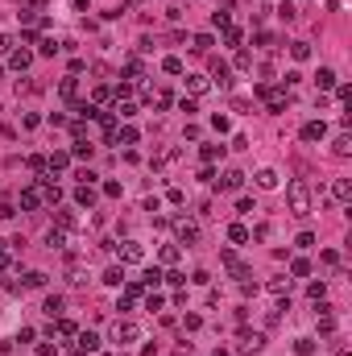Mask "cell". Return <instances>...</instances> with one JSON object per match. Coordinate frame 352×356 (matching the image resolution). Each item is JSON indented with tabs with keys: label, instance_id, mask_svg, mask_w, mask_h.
<instances>
[{
	"label": "cell",
	"instance_id": "cell-41",
	"mask_svg": "<svg viewBox=\"0 0 352 356\" xmlns=\"http://www.w3.org/2000/svg\"><path fill=\"white\" fill-rule=\"evenodd\" d=\"M54 352H58V344H42L38 348V356H54Z\"/></svg>",
	"mask_w": 352,
	"mask_h": 356
},
{
	"label": "cell",
	"instance_id": "cell-5",
	"mask_svg": "<svg viewBox=\"0 0 352 356\" xmlns=\"http://www.w3.org/2000/svg\"><path fill=\"white\" fill-rule=\"evenodd\" d=\"M328 137V124L323 120H307L303 124V141H323Z\"/></svg>",
	"mask_w": 352,
	"mask_h": 356
},
{
	"label": "cell",
	"instance_id": "cell-34",
	"mask_svg": "<svg viewBox=\"0 0 352 356\" xmlns=\"http://www.w3.org/2000/svg\"><path fill=\"white\" fill-rule=\"evenodd\" d=\"M58 332H62V336H79V327H75L71 319H62V323H58Z\"/></svg>",
	"mask_w": 352,
	"mask_h": 356
},
{
	"label": "cell",
	"instance_id": "cell-37",
	"mask_svg": "<svg viewBox=\"0 0 352 356\" xmlns=\"http://www.w3.org/2000/svg\"><path fill=\"white\" fill-rule=\"evenodd\" d=\"M178 108H182L186 116H195V112H199V104H195V100H186V95H182V104H178Z\"/></svg>",
	"mask_w": 352,
	"mask_h": 356
},
{
	"label": "cell",
	"instance_id": "cell-23",
	"mask_svg": "<svg viewBox=\"0 0 352 356\" xmlns=\"http://www.w3.org/2000/svg\"><path fill=\"white\" fill-rule=\"evenodd\" d=\"M29 62H34V54H29V50H17V54H13V71H25Z\"/></svg>",
	"mask_w": 352,
	"mask_h": 356
},
{
	"label": "cell",
	"instance_id": "cell-12",
	"mask_svg": "<svg viewBox=\"0 0 352 356\" xmlns=\"http://www.w3.org/2000/svg\"><path fill=\"white\" fill-rule=\"evenodd\" d=\"M186 87H191V95H203L211 83H207V75H186Z\"/></svg>",
	"mask_w": 352,
	"mask_h": 356
},
{
	"label": "cell",
	"instance_id": "cell-19",
	"mask_svg": "<svg viewBox=\"0 0 352 356\" xmlns=\"http://www.w3.org/2000/svg\"><path fill=\"white\" fill-rule=\"evenodd\" d=\"M62 244H67V236H62V228H50V232H46V249H62Z\"/></svg>",
	"mask_w": 352,
	"mask_h": 356
},
{
	"label": "cell",
	"instance_id": "cell-29",
	"mask_svg": "<svg viewBox=\"0 0 352 356\" xmlns=\"http://www.w3.org/2000/svg\"><path fill=\"white\" fill-rule=\"evenodd\" d=\"M79 203H83V207L95 203V190H91V186H79Z\"/></svg>",
	"mask_w": 352,
	"mask_h": 356
},
{
	"label": "cell",
	"instance_id": "cell-40",
	"mask_svg": "<svg viewBox=\"0 0 352 356\" xmlns=\"http://www.w3.org/2000/svg\"><path fill=\"white\" fill-rule=\"evenodd\" d=\"M290 269H294V273H299V278H307V273H311V261H294V265H290Z\"/></svg>",
	"mask_w": 352,
	"mask_h": 356
},
{
	"label": "cell",
	"instance_id": "cell-10",
	"mask_svg": "<svg viewBox=\"0 0 352 356\" xmlns=\"http://www.w3.org/2000/svg\"><path fill=\"white\" fill-rule=\"evenodd\" d=\"M332 153H336V157H348V153H352V137H348V133H336V141H332Z\"/></svg>",
	"mask_w": 352,
	"mask_h": 356
},
{
	"label": "cell",
	"instance_id": "cell-9",
	"mask_svg": "<svg viewBox=\"0 0 352 356\" xmlns=\"http://www.w3.org/2000/svg\"><path fill=\"white\" fill-rule=\"evenodd\" d=\"M269 294H278V298H286V294H290V278H286V273H278V278H269Z\"/></svg>",
	"mask_w": 352,
	"mask_h": 356
},
{
	"label": "cell",
	"instance_id": "cell-2",
	"mask_svg": "<svg viewBox=\"0 0 352 356\" xmlns=\"http://www.w3.org/2000/svg\"><path fill=\"white\" fill-rule=\"evenodd\" d=\"M174 236H178V244H199V224L186 220V215H178L174 220Z\"/></svg>",
	"mask_w": 352,
	"mask_h": 356
},
{
	"label": "cell",
	"instance_id": "cell-8",
	"mask_svg": "<svg viewBox=\"0 0 352 356\" xmlns=\"http://www.w3.org/2000/svg\"><path fill=\"white\" fill-rule=\"evenodd\" d=\"M253 178H257V186H261V190H278V170H269V166H265V170H257Z\"/></svg>",
	"mask_w": 352,
	"mask_h": 356
},
{
	"label": "cell",
	"instance_id": "cell-39",
	"mask_svg": "<svg viewBox=\"0 0 352 356\" xmlns=\"http://www.w3.org/2000/svg\"><path fill=\"white\" fill-rule=\"evenodd\" d=\"M236 211H240V215H253L257 207H253V199H240V203H236Z\"/></svg>",
	"mask_w": 352,
	"mask_h": 356
},
{
	"label": "cell",
	"instance_id": "cell-35",
	"mask_svg": "<svg viewBox=\"0 0 352 356\" xmlns=\"http://www.w3.org/2000/svg\"><path fill=\"white\" fill-rule=\"evenodd\" d=\"M220 153H224V145H203V157H207V161H215Z\"/></svg>",
	"mask_w": 352,
	"mask_h": 356
},
{
	"label": "cell",
	"instance_id": "cell-21",
	"mask_svg": "<svg viewBox=\"0 0 352 356\" xmlns=\"http://www.w3.org/2000/svg\"><path fill=\"white\" fill-rule=\"evenodd\" d=\"M211 75L220 79V87H232V79H228V67H224V62H211Z\"/></svg>",
	"mask_w": 352,
	"mask_h": 356
},
{
	"label": "cell",
	"instance_id": "cell-15",
	"mask_svg": "<svg viewBox=\"0 0 352 356\" xmlns=\"http://www.w3.org/2000/svg\"><path fill=\"white\" fill-rule=\"evenodd\" d=\"M75 348H79V356H87V352H95V348H100V340H95V336H91V332H83V336H79V344H75Z\"/></svg>",
	"mask_w": 352,
	"mask_h": 356
},
{
	"label": "cell",
	"instance_id": "cell-11",
	"mask_svg": "<svg viewBox=\"0 0 352 356\" xmlns=\"http://www.w3.org/2000/svg\"><path fill=\"white\" fill-rule=\"evenodd\" d=\"M332 199H336V203H348V199H352V186H348V178H336V186H332Z\"/></svg>",
	"mask_w": 352,
	"mask_h": 356
},
{
	"label": "cell",
	"instance_id": "cell-7",
	"mask_svg": "<svg viewBox=\"0 0 352 356\" xmlns=\"http://www.w3.org/2000/svg\"><path fill=\"white\" fill-rule=\"evenodd\" d=\"M240 348H245V352H261V348H265V336H261V332H245V336H240Z\"/></svg>",
	"mask_w": 352,
	"mask_h": 356
},
{
	"label": "cell",
	"instance_id": "cell-36",
	"mask_svg": "<svg viewBox=\"0 0 352 356\" xmlns=\"http://www.w3.org/2000/svg\"><path fill=\"white\" fill-rule=\"evenodd\" d=\"M162 67H166L170 75H182V62H178V58H166V62H162Z\"/></svg>",
	"mask_w": 352,
	"mask_h": 356
},
{
	"label": "cell",
	"instance_id": "cell-42",
	"mask_svg": "<svg viewBox=\"0 0 352 356\" xmlns=\"http://www.w3.org/2000/svg\"><path fill=\"white\" fill-rule=\"evenodd\" d=\"M9 46H13V38H9V34H0V54H9Z\"/></svg>",
	"mask_w": 352,
	"mask_h": 356
},
{
	"label": "cell",
	"instance_id": "cell-6",
	"mask_svg": "<svg viewBox=\"0 0 352 356\" xmlns=\"http://www.w3.org/2000/svg\"><path fill=\"white\" fill-rule=\"evenodd\" d=\"M21 207H25V211H38V207H42V186H25V190H21Z\"/></svg>",
	"mask_w": 352,
	"mask_h": 356
},
{
	"label": "cell",
	"instance_id": "cell-24",
	"mask_svg": "<svg viewBox=\"0 0 352 356\" xmlns=\"http://www.w3.org/2000/svg\"><path fill=\"white\" fill-rule=\"evenodd\" d=\"M228 240H232V244H245V240H249V232H245V224H232V228H228Z\"/></svg>",
	"mask_w": 352,
	"mask_h": 356
},
{
	"label": "cell",
	"instance_id": "cell-16",
	"mask_svg": "<svg viewBox=\"0 0 352 356\" xmlns=\"http://www.w3.org/2000/svg\"><path fill=\"white\" fill-rule=\"evenodd\" d=\"M62 307H67V303H62V298H58V294H50V298H46V303H42V311H46V315H50V319H58V315H62Z\"/></svg>",
	"mask_w": 352,
	"mask_h": 356
},
{
	"label": "cell",
	"instance_id": "cell-3",
	"mask_svg": "<svg viewBox=\"0 0 352 356\" xmlns=\"http://www.w3.org/2000/svg\"><path fill=\"white\" fill-rule=\"evenodd\" d=\"M137 336H141L137 323H129V319H116V323H112V344H133Z\"/></svg>",
	"mask_w": 352,
	"mask_h": 356
},
{
	"label": "cell",
	"instance_id": "cell-20",
	"mask_svg": "<svg viewBox=\"0 0 352 356\" xmlns=\"http://www.w3.org/2000/svg\"><path fill=\"white\" fill-rule=\"evenodd\" d=\"M278 17H282L286 25H290V21H299V9L290 5V0H282V9H278Z\"/></svg>",
	"mask_w": 352,
	"mask_h": 356
},
{
	"label": "cell",
	"instance_id": "cell-32",
	"mask_svg": "<svg viewBox=\"0 0 352 356\" xmlns=\"http://www.w3.org/2000/svg\"><path fill=\"white\" fill-rule=\"evenodd\" d=\"M195 50H199V54L211 50V34H195Z\"/></svg>",
	"mask_w": 352,
	"mask_h": 356
},
{
	"label": "cell",
	"instance_id": "cell-33",
	"mask_svg": "<svg viewBox=\"0 0 352 356\" xmlns=\"http://www.w3.org/2000/svg\"><path fill=\"white\" fill-rule=\"evenodd\" d=\"M162 261H166V265H174V261H178V249H174V244H166V249H162Z\"/></svg>",
	"mask_w": 352,
	"mask_h": 356
},
{
	"label": "cell",
	"instance_id": "cell-1",
	"mask_svg": "<svg viewBox=\"0 0 352 356\" xmlns=\"http://www.w3.org/2000/svg\"><path fill=\"white\" fill-rule=\"evenodd\" d=\"M286 203H290V215H311V190H307V182H290Z\"/></svg>",
	"mask_w": 352,
	"mask_h": 356
},
{
	"label": "cell",
	"instance_id": "cell-18",
	"mask_svg": "<svg viewBox=\"0 0 352 356\" xmlns=\"http://www.w3.org/2000/svg\"><path fill=\"white\" fill-rule=\"evenodd\" d=\"M315 83H319V87H323V91H328V87H336V71H332V67H323V71H319V75H315Z\"/></svg>",
	"mask_w": 352,
	"mask_h": 356
},
{
	"label": "cell",
	"instance_id": "cell-27",
	"mask_svg": "<svg viewBox=\"0 0 352 356\" xmlns=\"http://www.w3.org/2000/svg\"><path fill=\"white\" fill-rule=\"evenodd\" d=\"M104 282H108V286H120V282H124V269H120V265H112V269L104 273Z\"/></svg>",
	"mask_w": 352,
	"mask_h": 356
},
{
	"label": "cell",
	"instance_id": "cell-31",
	"mask_svg": "<svg viewBox=\"0 0 352 356\" xmlns=\"http://www.w3.org/2000/svg\"><path fill=\"white\" fill-rule=\"evenodd\" d=\"M323 294H328V286H323V282H311V298L323 303Z\"/></svg>",
	"mask_w": 352,
	"mask_h": 356
},
{
	"label": "cell",
	"instance_id": "cell-25",
	"mask_svg": "<svg viewBox=\"0 0 352 356\" xmlns=\"http://www.w3.org/2000/svg\"><path fill=\"white\" fill-rule=\"evenodd\" d=\"M58 91H62V100H75V91H79V83H75V79H62V87H58Z\"/></svg>",
	"mask_w": 352,
	"mask_h": 356
},
{
	"label": "cell",
	"instance_id": "cell-13",
	"mask_svg": "<svg viewBox=\"0 0 352 356\" xmlns=\"http://www.w3.org/2000/svg\"><path fill=\"white\" fill-rule=\"evenodd\" d=\"M240 182H245V174H240V170H228L224 182H220V190H240Z\"/></svg>",
	"mask_w": 352,
	"mask_h": 356
},
{
	"label": "cell",
	"instance_id": "cell-26",
	"mask_svg": "<svg viewBox=\"0 0 352 356\" xmlns=\"http://www.w3.org/2000/svg\"><path fill=\"white\" fill-rule=\"evenodd\" d=\"M290 54H294L299 62H307V58H311V46H307V42H294V46H290Z\"/></svg>",
	"mask_w": 352,
	"mask_h": 356
},
{
	"label": "cell",
	"instance_id": "cell-30",
	"mask_svg": "<svg viewBox=\"0 0 352 356\" xmlns=\"http://www.w3.org/2000/svg\"><path fill=\"white\" fill-rule=\"evenodd\" d=\"M25 282H29V286H34V290H42V286H46V273H42V269H34V273H29Z\"/></svg>",
	"mask_w": 352,
	"mask_h": 356
},
{
	"label": "cell",
	"instance_id": "cell-38",
	"mask_svg": "<svg viewBox=\"0 0 352 356\" xmlns=\"http://www.w3.org/2000/svg\"><path fill=\"white\" fill-rule=\"evenodd\" d=\"M232 112H249V95H236V100H232Z\"/></svg>",
	"mask_w": 352,
	"mask_h": 356
},
{
	"label": "cell",
	"instance_id": "cell-14",
	"mask_svg": "<svg viewBox=\"0 0 352 356\" xmlns=\"http://www.w3.org/2000/svg\"><path fill=\"white\" fill-rule=\"evenodd\" d=\"M46 166H50V170H67V166H71V153H62V149L50 153V157H46Z\"/></svg>",
	"mask_w": 352,
	"mask_h": 356
},
{
	"label": "cell",
	"instance_id": "cell-17",
	"mask_svg": "<svg viewBox=\"0 0 352 356\" xmlns=\"http://www.w3.org/2000/svg\"><path fill=\"white\" fill-rule=\"evenodd\" d=\"M54 220H58V228H75V224H79L71 207H62V211H54Z\"/></svg>",
	"mask_w": 352,
	"mask_h": 356
},
{
	"label": "cell",
	"instance_id": "cell-4",
	"mask_svg": "<svg viewBox=\"0 0 352 356\" xmlns=\"http://www.w3.org/2000/svg\"><path fill=\"white\" fill-rule=\"evenodd\" d=\"M116 253H120V261H129V265L145 261V249H141V240H120V244H116Z\"/></svg>",
	"mask_w": 352,
	"mask_h": 356
},
{
	"label": "cell",
	"instance_id": "cell-22",
	"mask_svg": "<svg viewBox=\"0 0 352 356\" xmlns=\"http://www.w3.org/2000/svg\"><path fill=\"white\" fill-rule=\"evenodd\" d=\"M294 352H299V356H311V352H315V340H311V336H299V340H294Z\"/></svg>",
	"mask_w": 352,
	"mask_h": 356
},
{
	"label": "cell",
	"instance_id": "cell-28",
	"mask_svg": "<svg viewBox=\"0 0 352 356\" xmlns=\"http://www.w3.org/2000/svg\"><path fill=\"white\" fill-rule=\"evenodd\" d=\"M91 153H95L91 141H75V157H91Z\"/></svg>",
	"mask_w": 352,
	"mask_h": 356
}]
</instances>
